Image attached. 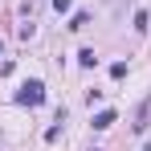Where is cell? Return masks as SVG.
Returning <instances> with one entry per match:
<instances>
[{"instance_id": "obj_8", "label": "cell", "mask_w": 151, "mask_h": 151, "mask_svg": "<svg viewBox=\"0 0 151 151\" xmlns=\"http://www.w3.org/2000/svg\"><path fill=\"white\" fill-rule=\"evenodd\" d=\"M70 4H74V0H53V8H57V12H70Z\"/></svg>"}, {"instance_id": "obj_7", "label": "cell", "mask_w": 151, "mask_h": 151, "mask_svg": "<svg viewBox=\"0 0 151 151\" xmlns=\"http://www.w3.org/2000/svg\"><path fill=\"white\" fill-rule=\"evenodd\" d=\"M110 78H127V61H114L110 65Z\"/></svg>"}, {"instance_id": "obj_5", "label": "cell", "mask_w": 151, "mask_h": 151, "mask_svg": "<svg viewBox=\"0 0 151 151\" xmlns=\"http://www.w3.org/2000/svg\"><path fill=\"white\" fill-rule=\"evenodd\" d=\"M90 25V17H86V12H74V17H70V29H86Z\"/></svg>"}, {"instance_id": "obj_1", "label": "cell", "mask_w": 151, "mask_h": 151, "mask_svg": "<svg viewBox=\"0 0 151 151\" xmlns=\"http://www.w3.org/2000/svg\"><path fill=\"white\" fill-rule=\"evenodd\" d=\"M17 102H21V106H41V102H45V82H37V78L25 82V86L17 90Z\"/></svg>"}, {"instance_id": "obj_4", "label": "cell", "mask_w": 151, "mask_h": 151, "mask_svg": "<svg viewBox=\"0 0 151 151\" xmlns=\"http://www.w3.org/2000/svg\"><path fill=\"white\" fill-rule=\"evenodd\" d=\"M94 61H98V53H94V49H82V53H78V65H86V70H90Z\"/></svg>"}, {"instance_id": "obj_10", "label": "cell", "mask_w": 151, "mask_h": 151, "mask_svg": "<svg viewBox=\"0 0 151 151\" xmlns=\"http://www.w3.org/2000/svg\"><path fill=\"white\" fill-rule=\"evenodd\" d=\"M90 151H98V147H90Z\"/></svg>"}, {"instance_id": "obj_6", "label": "cell", "mask_w": 151, "mask_h": 151, "mask_svg": "<svg viewBox=\"0 0 151 151\" xmlns=\"http://www.w3.org/2000/svg\"><path fill=\"white\" fill-rule=\"evenodd\" d=\"M135 29H139V33H147V12H143V8L135 12Z\"/></svg>"}, {"instance_id": "obj_2", "label": "cell", "mask_w": 151, "mask_h": 151, "mask_svg": "<svg viewBox=\"0 0 151 151\" xmlns=\"http://www.w3.org/2000/svg\"><path fill=\"white\" fill-rule=\"evenodd\" d=\"M94 127H98V131L114 127V110H102V114H94Z\"/></svg>"}, {"instance_id": "obj_9", "label": "cell", "mask_w": 151, "mask_h": 151, "mask_svg": "<svg viewBox=\"0 0 151 151\" xmlns=\"http://www.w3.org/2000/svg\"><path fill=\"white\" fill-rule=\"evenodd\" d=\"M0 53H4V41H0Z\"/></svg>"}, {"instance_id": "obj_3", "label": "cell", "mask_w": 151, "mask_h": 151, "mask_svg": "<svg viewBox=\"0 0 151 151\" xmlns=\"http://www.w3.org/2000/svg\"><path fill=\"white\" fill-rule=\"evenodd\" d=\"M147 114H151V102L139 106V119H135V131H147Z\"/></svg>"}]
</instances>
